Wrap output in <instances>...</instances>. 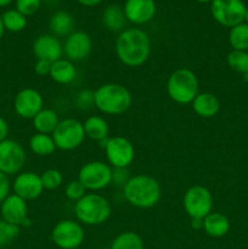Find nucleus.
Here are the masks:
<instances>
[{"mask_svg": "<svg viewBox=\"0 0 248 249\" xmlns=\"http://www.w3.org/2000/svg\"><path fill=\"white\" fill-rule=\"evenodd\" d=\"M118 60L126 67H140L147 62L151 55L148 34L140 28H128L118 34L114 43Z\"/></svg>", "mask_w": 248, "mask_h": 249, "instance_id": "f257e3e1", "label": "nucleus"}, {"mask_svg": "<svg viewBox=\"0 0 248 249\" xmlns=\"http://www.w3.org/2000/svg\"><path fill=\"white\" fill-rule=\"evenodd\" d=\"M123 195L130 206L139 209H150L157 206L160 201L162 187L153 177L138 174L130 177L124 185Z\"/></svg>", "mask_w": 248, "mask_h": 249, "instance_id": "f03ea898", "label": "nucleus"}, {"mask_svg": "<svg viewBox=\"0 0 248 249\" xmlns=\"http://www.w3.org/2000/svg\"><path fill=\"white\" fill-rule=\"evenodd\" d=\"M95 107L100 112L118 116L130 108L133 104L131 92L118 83H106L95 90Z\"/></svg>", "mask_w": 248, "mask_h": 249, "instance_id": "7ed1b4c3", "label": "nucleus"}, {"mask_svg": "<svg viewBox=\"0 0 248 249\" xmlns=\"http://www.w3.org/2000/svg\"><path fill=\"white\" fill-rule=\"evenodd\" d=\"M111 203L102 195L90 192L74 203V215L83 225L96 226L106 223L111 216Z\"/></svg>", "mask_w": 248, "mask_h": 249, "instance_id": "20e7f679", "label": "nucleus"}, {"mask_svg": "<svg viewBox=\"0 0 248 249\" xmlns=\"http://www.w3.org/2000/svg\"><path fill=\"white\" fill-rule=\"evenodd\" d=\"M167 92L170 100L177 104H192L199 94L198 78L189 68H177L168 77Z\"/></svg>", "mask_w": 248, "mask_h": 249, "instance_id": "39448f33", "label": "nucleus"}, {"mask_svg": "<svg viewBox=\"0 0 248 249\" xmlns=\"http://www.w3.org/2000/svg\"><path fill=\"white\" fill-rule=\"evenodd\" d=\"M182 206L190 219H204L213 212V195L206 186L192 185L185 191Z\"/></svg>", "mask_w": 248, "mask_h": 249, "instance_id": "423d86ee", "label": "nucleus"}, {"mask_svg": "<svg viewBox=\"0 0 248 249\" xmlns=\"http://www.w3.org/2000/svg\"><path fill=\"white\" fill-rule=\"evenodd\" d=\"M78 180L87 191H101L112 184V167L102 160L88 162L79 169Z\"/></svg>", "mask_w": 248, "mask_h": 249, "instance_id": "0eeeda50", "label": "nucleus"}, {"mask_svg": "<svg viewBox=\"0 0 248 249\" xmlns=\"http://www.w3.org/2000/svg\"><path fill=\"white\" fill-rule=\"evenodd\" d=\"M53 135L56 148L62 151H72L79 147L85 140L84 125L75 118H66L60 121Z\"/></svg>", "mask_w": 248, "mask_h": 249, "instance_id": "6e6552de", "label": "nucleus"}, {"mask_svg": "<svg viewBox=\"0 0 248 249\" xmlns=\"http://www.w3.org/2000/svg\"><path fill=\"white\" fill-rule=\"evenodd\" d=\"M85 240L84 228L79 221L65 219L51 230V241L60 249L79 248Z\"/></svg>", "mask_w": 248, "mask_h": 249, "instance_id": "1a4fd4ad", "label": "nucleus"}, {"mask_svg": "<svg viewBox=\"0 0 248 249\" xmlns=\"http://www.w3.org/2000/svg\"><path fill=\"white\" fill-rule=\"evenodd\" d=\"M247 6L242 0H213L211 14L219 24L228 28L242 23Z\"/></svg>", "mask_w": 248, "mask_h": 249, "instance_id": "9d476101", "label": "nucleus"}, {"mask_svg": "<svg viewBox=\"0 0 248 249\" xmlns=\"http://www.w3.org/2000/svg\"><path fill=\"white\" fill-rule=\"evenodd\" d=\"M26 160V151L21 143L11 139L0 142V172L7 177L18 174L23 169Z\"/></svg>", "mask_w": 248, "mask_h": 249, "instance_id": "9b49d317", "label": "nucleus"}, {"mask_svg": "<svg viewBox=\"0 0 248 249\" xmlns=\"http://www.w3.org/2000/svg\"><path fill=\"white\" fill-rule=\"evenodd\" d=\"M108 164L112 168H128L135 158V148L124 136L108 138L104 147Z\"/></svg>", "mask_w": 248, "mask_h": 249, "instance_id": "f8f14e48", "label": "nucleus"}, {"mask_svg": "<svg viewBox=\"0 0 248 249\" xmlns=\"http://www.w3.org/2000/svg\"><path fill=\"white\" fill-rule=\"evenodd\" d=\"M43 95L33 88L19 90L14 99L15 113L23 119H33L44 108Z\"/></svg>", "mask_w": 248, "mask_h": 249, "instance_id": "ddd939ff", "label": "nucleus"}, {"mask_svg": "<svg viewBox=\"0 0 248 249\" xmlns=\"http://www.w3.org/2000/svg\"><path fill=\"white\" fill-rule=\"evenodd\" d=\"M0 213H1L2 220L12 224V225L19 226V228L31 225L27 201L15 194L9 195L2 201V203L0 204Z\"/></svg>", "mask_w": 248, "mask_h": 249, "instance_id": "4468645a", "label": "nucleus"}, {"mask_svg": "<svg viewBox=\"0 0 248 249\" xmlns=\"http://www.w3.org/2000/svg\"><path fill=\"white\" fill-rule=\"evenodd\" d=\"M91 36L83 31H74L66 36L63 43V53L72 62H80L91 53Z\"/></svg>", "mask_w": 248, "mask_h": 249, "instance_id": "2eb2a0df", "label": "nucleus"}, {"mask_svg": "<svg viewBox=\"0 0 248 249\" xmlns=\"http://www.w3.org/2000/svg\"><path fill=\"white\" fill-rule=\"evenodd\" d=\"M14 194L24 201H34L39 198L44 191L40 175L34 172H22L17 174L12 182Z\"/></svg>", "mask_w": 248, "mask_h": 249, "instance_id": "dca6fc26", "label": "nucleus"}, {"mask_svg": "<svg viewBox=\"0 0 248 249\" xmlns=\"http://www.w3.org/2000/svg\"><path fill=\"white\" fill-rule=\"evenodd\" d=\"M32 50L36 60H46L53 63L62 58L63 44L53 34H40L34 39Z\"/></svg>", "mask_w": 248, "mask_h": 249, "instance_id": "f3484780", "label": "nucleus"}, {"mask_svg": "<svg viewBox=\"0 0 248 249\" xmlns=\"http://www.w3.org/2000/svg\"><path fill=\"white\" fill-rule=\"evenodd\" d=\"M123 10L126 21L134 24H145L155 17L157 6L155 0H125Z\"/></svg>", "mask_w": 248, "mask_h": 249, "instance_id": "a211bd4d", "label": "nucleus"}, {"mask_svg": "<svg viewBox=\"0 0 248 249\" xmlns=\"http://www.w3.org/2000/svg\"><path fill=\"white\" fill-rule=\"evenodd\" d=\"M191 105L195 113L201 118H212L220 111V101L212 92H199Z\"/></svg>", "mask_w": 248, "mask_h": 249, "instance_id": "6ab92c4d", "label": "nucleus"}, {"mask_svg": "<svg viewBox=\"0 0 248 249\" xmlns=\"http://www.w3.org/2000/svg\"><path fill=\"white\" fill-rule=\"evenodd\" d=\"M77 68H75L74 62L67 60V58H60L51 63L50 78L55 83L61 85L71 84L77 78Z\"/></svg>", "mask_w": 248, "mask_h": 249, "instance_id": "aec40b11", "label": "nucleus"}, {"mask_svg": "<svg viewBox=\"0 0 248 249\" xmlns=\"http://www.w3.org/2000/svg\"><path fill=\"white\" fill-rule=\"evenodd\" d=\"M203 230L211 237H224L230 231V220L225 214L212 212L203 219Z\"/></svg>", "mask_w": 248, "mask_h": 249, "instance_id": "412c9836", "label": "nucleus"}, {"mask_svg": "<svg viewBox=\"0 0 248 249\" xmlns=\"http://www.w3.org/2000/svg\"><path fill=\"white\" fill-rule=\"evenodd\" d=\"M49 28L53 36H68L74 32V18L67 11H56L49 19Z\"/></svg>", "mask_w": 248, "mask_h": 249, "instance_id": "4be33fe9", "label": "nucleus"}, {"mask_svg": "<svg viewBox=\"0 0 248 249\" xmlns=\"http://www.w3.org/2000/svg\"><path fill=\"white\" fill-rule=\"evenodd\" d=\"M83 125H84L85 136L91 139V140L100 142V141L108 138L109 125L104 117L101 116L88 117V118L85 119L84 123H83Z\"/></svg>", "mask_w": 248, "mask_h": 249, "instance_id": "5701e85b", "label": "nucleus"}, {"mask_svg": "<svg viewBox=\"0 0 248 249\" xmlns=\"http://www.w3.org/2000/svg\"><path fill=\"white\" fill-rule=\"evenodd\" d=\"M32 123H33V128L35 133L51 135L56 129V126L58 125V123H60V118H58V114L53 109L43 108L32 119Z\"/></svg>", "mask_w": 248, "mask_h": 249, "instance_id": "b1692460", "label": "nucleus"}, {"mask_svg": "<svg viewBox=\"0 0 248 249\" xmlns=\"http://www.w3.org/2000/svg\"><path fill=\"white\" fill-rule=\"evenodd\" d=\"M102 23L111 32H119L121 33L122 31H124L126 17L124 15L123 7L114 4L105 7L104 12H102Z\"/></svg>", "mask_w": 248, "mask_h": 249, "instance_id": "393cba45", "label": "nucleus"}, {"mask_svg": "<svg viewBox=\"0 0 248 249\" xmlns=\"http://www.w3.org/2000/svg\"><path fill=\"white\" fill-rule=\"evenodd\" d=\"M29 148L34 155L39 156V157L51 156L57 150L53 135L40 133H35L29 139Z\"/></svg>", "mask_w": 248, "mask_h": 249, "instance_id": "a878e982", "label": "nucleus"}, {"mask_svg": "<svg viewBox=\"0 0 248 249\" xmlns=\"http://www.w3.org/2000/svg\"><path fill=\"white\" fill-rule=\"evenodd\" d=\"M145 243H143L142 237L139 233L133 232V231H125L113 238L109 249H143Z\"/></svg>", "mask_w": 248, "mask_h": 249, "instance_id": "bb28decb", "label": "nucleus"}, {"mask_svg": "<svg viewBox=\"0 0 248 249\" xmlns=\"http://www.w3.org/2000/svg\"><path fill=\"white\" fill-rule=\"evenodd\" d=\"M1 21L5 31L12 32V33H18L23 31L27 26V17L16 9L6 10L1 15Z\"/></svg>", "mask_w": 248, "mask_h": 249, "instance_id": "cd10ccee", "label": "nucleus"}, {"mask_svg": "<svg viewBox=\"0 0 248 249\" xmlns=\"http://www.w3.org/2000/svg\"><path fill=\"white\" fill-rule=\"evenodd\" d=\"M229 43H230L232 50L248 51V24L242 22V23L230 28Z\"/></svg>", "mask_w": 248, "mask_h": 249, "instance_id": "c85d7f7f", "label": "nucleus"}, {"mask_svg": "<svg viewBox=\"0 0 248 249\" xmlns=\"http://www.w3.org/2000/svg\"><path fill=\"white\" fill-rule=\"evenodd\" d=\"M226 63L231 70L248 78V51L231 50L226 56Z\"/></svg>", "mask_w": 248, "mask_h": 249, "instance_id": "c756f323", "label": "nucleus"}, {"mask_svg": "<svg viewBox=\"0 0 248 249\" xmlns=\"http://www.w3.org/2000/svg\"><path fill=\"white\" fill-rule=\"evenodd\" d=\"M21 228L0 219V248L6 247L14 242L19 235Z\"/></svg>", "mask_w": 248, "mask_h": 249, "instance_id": "7c9ffc66", "label": "nucleus"}, {"mask_svg": "<svg viewBox=\"0 0 248 249\" xmlns=\"http://www.w3.org/2000/svg\"><path fill=\"white\" fill-rule=\"evenodd\" d=\"M41 182H43L44 190H49V191H53V190L58 189L61 187V185L63 184V175L62 173L58 169H46L43 174L40 175Z\"/></svg>", "mask_w": 248, "mask_h": 249, "instance_id": "2f4dec72", "label": "nucleus"}, {"mask_svg": "<svg viewBox=\"0 0 248 249\" xmlns=\"http://www.w3.org/2000/svg\"><path fill=\"white\" fill-rule=\"evenodd\" d=\"M87 194H88L87 189L83 186V184L78 179L72 180V181H70L67 185H66L65 196L67 197L70 201L74 202V203L79 201L80 198H83Z\"/></svg>", "mask_w": 248, "mask_h": 249, "instance_id": "473e14b6", "label": "nucleus"}, {"mask_svg": "<svg viewBox=\"0 0 248 249\" xmlns=\"http://www.w3.org/2000/svg\"><path fill=\"white\" fill-rule=\"evenodd\" d=\"M75 106L82 111H88L95 107V92L89 89H83L75 96Z\"/></svg>", "mask_w": 248, "mask_h": 249, "instance_id": "72a5a7b5", "label": "nucleus"}, {"mask_svg": "<svg viewBox=\"0 0 248 249\" xmlns=\"http://www.w3.org/2000/svg\"><path fill=\"white\" fill-rule=\"evenodd\" d=\"M40 5L41 0H16V10L26 17L35 14Z\"/></svg>", "mask_w": 248, "mask_h": 249, "instance_id": "f704fd0d", "label": "nucleus"}, {"mask_svg": "<svg viewBox=\"0 0 248 249\" xmlns=\"http://www.w3.org/2000/svg\"><path fill=\"white\" fill-rule=\"evenodd\" d=\"M129 179H130V175H129L128 168H112V182L117 186L123 187Z\"/></svg>", "mask_w": 248, "mask_h": 249, "instance_id": "c9c22d12", "label": "nucleus"}, {"mask_svg": "<svg viewBox=\"0 0 248 249\" xmlns=\"http://www.w3.org/2000/svg\"><path fill=\"white\" fill-rule=\"evenodd\" d=\"M10 189H11V182H10L9 177L0 172V204L10 195Z\"/></svg>", "mask_w": 248, "mask_h": 249, "instance_id": "e433bc0d", "label": "nucleus"}, {"mask_svg": "<svg viewBox=\"0 0 248 249\" xmlns=\"http://www.w3.org/2000/svg\"><path fill=\"white\" fill-rule=\"evenodd\" d=\"M51 70V62L46 60H36L34 63V72L39 75V77H45V75L50 74Z\"/></svg>", "mask_w": 248, "mask_h": 249, "instance_id": "4c0bfd02", "label": "nucleus"}, {"mask_svg": "<svg viewBox=\"0 0 248 249\" xmlns=\"http://www.w3.org/2000/svg\"><path fill=\"white\" fill-rule=\"evenodd\" d=\"M9 123L6 122V119L2 118V117L0 116V142L6 140V139H9L7 138V136H9Z\"/></svg>", "mask_w": 248, "mask_h": 249, "instance_id": "58836bf2", "label": "nucleus"}, {"mask_svg": "<svg viewBox=\"0 0 248 249\" xmlns=\"http://www.w3.org/2000/svg\"><path fill=\"white\" fill-rule=\"evenodd\" d=\"M80 5L83 6H88V7H91V6H96V5L101 4L104 0H77Z\"/></svg>", "mask_w": 248, "mask_h": 249, "instance_id": "ea45409f", "label": "nucleus"}, {"mask_svg": "<svg viewBox=\"0 0 248 249\" xmlns=\"http://www.w3.org/2000/svg\"><path fill=\"white\" fill-rule=\"evenodd\" d=\"M191 228L195 230L203 229V219H191Z\"/></svg>", "mask_w": 248, "mask_h": 249, "instance_id": "a19ab883", "label": "nucleus"}, {"mask_svg": "<svg viewBox=\"0 0 248 249\" xmlns=\"http://www.w3.org/2000/svg\"><path fill=\"white\" fill-rule=\"evenodd\" d=\"M4 33H5V28H4V24H2V21H1V16H0V40H1L2 36H4Z\"/></svg>", "mask_w": 248, "mask_h": 249, "instance_id": "79ce46f5", "label": "nucleus"}, {"mask_svg": "<svg viewBox=\"0 0 248 249\" xmlns=\"http://www.w3.org/2000/svg\"><path fill=\"white\" fill-rule=\"evenodd\" d=\"M12 1H14V0H0V7L7 6V5L11 4Z\"/></svg>", "mask_w": 248, "mask_h": 249, "instance_id": "37998d69", "label": "nucleus"}, {"mask_svg": "<svg viewBox=\"0 0 248 249\" xmlns=\"http://www.w3.org/2000/svg\"><path fill=\"white\" fill-rule=\"evenodd\" d=\"M57 1L58 0H41V2H46V4H49V5H53V4H56Z\"/></svg>", "mask_w": 248, "mask_h": 249, "instance_id": "c03bdc74", "label": "nucleus"}, {"mask_svg": "<svg viewBox=\"0 0 248 249\" xmlns=\"http://www.w3.org/2000/svg\"><path fill=\"white\" fill-rule=\"evenodd\" d=\"M243 22H245V23H247V24H248V7H247V9H246V12H245V18H243Z\"/></svg>", "mask_w": 248, "mask_h": 249, "instance_id": "a18cd8bd", "label": "nucleus"}, {"mask_svg": "<svg viewBox=\"0 0 248 249\" xmlns=\"http://www.w3.org/2000/svg\"><path fill=\"white\" fill-rule=\"evenodd\" d=\"M196 1L203 2V4H206V2H212V1H213V0H196Z\"/></svg>", "mask_w": 248, "mask_h": 249, "instance_id": "49530a36", "label": "nucleus"}, {"mask_svg": "<svg viewBox=\"0 0 248 249\" xmlns=\"http://www.w3.org/2000/svg\"><path fill=\"white\" fill-rule=\"evenodd\" d=\"M73 249H79V248H73Z\"/></svg>", "mask_w": 248, "mask_h": 249, "instance_id": "de8ad7c7", "label": "nucleus"}]
</instances>
